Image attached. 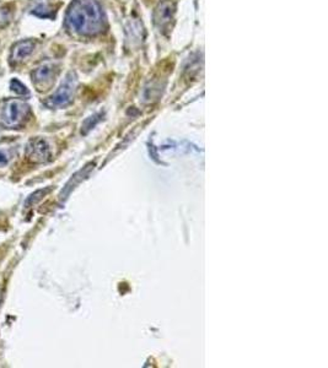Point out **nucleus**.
I'll use <instances>...</instances> for the list:
<instances>
[{
	"label": "nucleus",
	"mask_w": 328,
	"mask_h": 368,
	"mask_svg": "<svg viewBox=\"0 0 328 368\" xmlns=\"http://www.w3.org/2000/svg\"><path fill=\"white\" fill-rule=\"evenodd\" d=\"M65 20L67 26L79 35H97L105 29L103 11L96 0H74Z\"/></svg>",
	"instance_id": "obj_1"
},
{
	"label": "nucleus",
	"mask_w": 328,
	"mask_h": 368,
	"mask_svg": "<svg viewBox=\"0 0 328 368\" xmlns=\"http://www.w3.org/2000/svg\"><path fill=\"white\" fill-rule=\"evenodd\" d=\"M30 107L19 98L5 101L0 107V121L8 128H16L26 121Z\"/></svg>",
	"instance_id": "obj_2"
},
{
	"label": "nucleus",
	"mask_w": 328,
	"mask_h": 368,
	"mask_svg": "<svg viewBox=\"0 0 328 368\" xmlns=\"http://www.w3.org/2000/svg\"><path fill=\"white\" fill-rule=\"evenodd\" d=\"M75 85V74H68V76L64 80L63 84L60 85V87L46 101V104H47L48 107H51V108H59V107H64L67 106V104H69L73 98V95H74Z\"/></svg>",
	"instance_id": "obj_3"
},
{
	"label": "nucleus",
	"mask_w": 328,
	"mask_h": 368,
	"mask_svg": "<svg viewBox=\"0 0 328 368\" xmlns=\"http://www.w3.org/2000/svg\"><path fill=\"white\" fill-rule=\"evenodd\" d=\"M51 156L50 145L45 139L41 137H35L30 140L26 146V157L35 164H41L46 162Z\"/></svg>",
	"instance_id": "obj_4"
},
{
	"label": "nucleus",
	"mask_w": 328,
	"mask_h": 368,
	"mask_svg": "<svg viewBox=\"0 0 328 368\" xmlns=\"http://www.w3.org/2000/svg\"><path fill=\"white\" fill-rule=\"evenodd\" d=\"M54 75H56V66L50 61H45L32 72V81L37 86L38 90L39 88L43 90V87L51 85V82L54 80Z\"/></svg>",
	"instance_id": "obj_5"
},
{
	"label": "nucleus",
	"mask_w": 328,
	"mask_h": 368,
	"mask_svg": "<svg viewBox=\"0 0 328 368\" xmlns=\"http://www.w3.org/2000/svg\"><path fill=\"white\" fill-rule=\"evenodd\" d=\"M174 11H176V5L173 0H162L154 12V22L156 26L160 29L166 27L172 21Z\"/></svg>",
	"instance_id": "obj_6"
},
{
	"label": "nucleus",
	"mask_w": 328,
	"mask_h": 368,
	"mask_svg": "<svg viewBox=\"0 0 328 368\" xmlns=\"http://www.w3.org/2000/svg\"><path fill=\"white\" fill-rule=\"evenodd\" d=\"M35 49V42L26 39V41L17 42L11 49V61L13 63H21L25 60Z\"/></svg>",
	"instance_id": "obj_7"
},
{
	"label": "nucleus",
	"mask_w": 328,
	"mask_h": 368,
	"mask_svg": "<svg viewBox=\"0 0 328 368\" xmlns=\"http://www.w3.org/2000/svg\"><path fill=\"white\" fill-rule=\"evenodd\" d=\"M10 87H11V90L15 92V94L20 95V96H29L30 95L29 88H27L26 86L23 84V82H20L19 80H16V79L11 80Z\"/></svg>",
	"instance_id": "obj_8"
},
{
	"label": "nucleus",
	"mask_w": 328,
	"mask_h": 368,
	"mask_svg": "<svg viewBox=\"0 0 328 368\" xmlns=\"http://www.w3.org/2000/svg\"><path fill=\"white\" fill-rule=\"evenodd\" d=\"M51 12H52V10H51L50 6L45 5V4L36 6V8L32 10V14H35L36 16H39V17H51L52 16Z\"/></svg>",
	"instance_id": "obj_9"
},
{
	"label": "nucleus",
	"mask_w": 328,
	"mask_h": 368,
	"mask_svg": "<svg viewBox=\"0 0 328 368\" xmlns=\"http://www.w3.org/2000/svg\"><path fill=\"white\" fill-rule=\"evenodd\" d=\"M13 158V152L9 149H0V167H5Z\"/></svg>",
	"instance_id": "obj_10"
}]
</instances>
